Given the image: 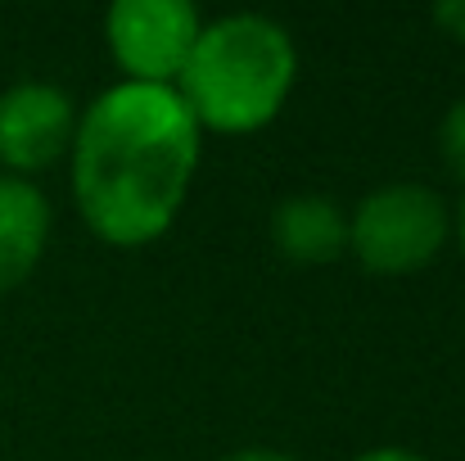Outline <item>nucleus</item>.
Segmentation results:
<instances>
[{"label": "nucleus", "instance_id": "423d86ee", "mask_svg": "<svg viewBox=\"0 0 465 461\" xmlns=\"http://www.w3.org/2000/svg\"><path fill=\"white\" fill-rule=\"evenodd\" d=\"M54 208L27 176L0 172V299L14 295L45 258Z\"/></svg>", "mask_w": 465, "mask_h": 461}, {"label": "nucleus", "instance_id": "6e6552de", "mask_svg": "<svg viewBox=\"0 0 465 461\" xmlns=\"http://www.w3.org/2000/svg\"><path fill=\"white\" fill-rule=\"evenodd\" d=\"M439 158L443 167L465 185V95L448 105L443 123H439Z\"/></svg>", "mask_w": 465, "mask_h": 461}, {"label": "nucleus", "instance_id": "f257e3e1", "mask_svg": "<svg viewBox=\"0 0 465 461\" xmlns=\"http://www.w3.org/2000/svg\"><path fill=\"white\" fill-rule=\"evenodd\" d=\"M203 163V132L172 86L114 82L77 114L68 150L73 204L114 249H145L172 231Z\"/></svg>", "mask_w": 465, "mask_h": 461}, {"label": "nucleus", "instance_id": "f8f14e48", "mask_svg": "<svg viewBox=\"0 0 465 461\" xmlns=\"http://www.w3.org/2000/svg\"><path fill=\"white\" fill-rule=\"evenodd\" d=\"M452 231H457V245H461V258H465V195H461V208L452 217Z\"/></svg>", "mask_w": 465, "mask_h": 461}, {"label": "nucleus", "instance_id": "20e7f679", "mask_svg": "<svg viewBox=\"0 0 465 461\" xmlns=\"http://www.w3.org/2000/svg\"><path fill=\"white\" fill-rule=\"evenodd\" d=\"M203 14L190 0H118L104 14V41L123 82L176 86Z\"/></svg>", "mask_w": 465, "mask_h": 461}, {"label": "nucleus", "instance_id": "1a4fd4ad", "mask_svg": "<svg viewBox=\"0 0 465 461\" xmlns=\"http://www.w3.org/2000/svg\"><path fill=\"white\" fill-rule=\"evenodd\" d=\"M434 23H439V32H443L448 41L465 45V0H443V5H434Z\"/></svg>", "mask_w": 465, "mask_h": 461}, {"label": "nucleus", "instance_id": "9b49d317", "mask_svg": "<svg viewBox=\"0 0 465 461\" xmlns=\"http://www.w3.org/2000/svg\"><path fill=\"white\" fill-rule=\"evenodd\" d=\"M357 461H430V457H420L411 448H371V453H361Z\"/></svg>", "mask_w": 465, "mask_h": 461}, {"label": "nucleus", "instance_id": "0eeeda50", "mask_svg": "<svg viewBox=\"0 0 465 461\" xmlns=\"http://www.w3.org/2000/svg\"><path fill=\"white\" fill-rule=\"evenodd\" d=\"M272 245L294 267H330L348 254V213L330 195H285L272 208Z\"/></svg>", "mask_w": 465, "mask_h": 461}, {"label": "nucleus", "instance_id": "39448f33", "mask_svg": "<svg viewBox=\"0 0 465 461\" xmlns=\"http://www.w3.org/2000/svg\"><path fill=\"white\" fill-rule=\"evenodd\" d=\"M77 100L41 77H23L0 91V167L9 176L45 172L64 163L77 136Z\"/></svg>", "mask_w": 465, "mask_h": 461}, {"label": "nucleus", "instance_id": "f03ea898", "mask_svg": "<svg viewBox=\"0 0 465 461\" xmlns=\"http://www.w3.org/2000/svg\"><path fill=\"white\" fill-rule=\"evenodd\" d=\"M299 82V45L272 14H222L203 18L199 41L176 77V95L217 136H253L281 118Z\"/></svg>", "mask_w": 465, "mask_h": 461}, {"label": "nucleus", "instance_id": "7ed1b4c3", "mask_svg": "<svg viewBox=\"0 0 465 461\" xmlns=\"http://www.w3.org/2000/svg\"><path fill=\"white\" fill-rule=\"evenodd\" d=\"M452 240V208L434 185L384 181L348 213V254L371 276L425 272Z\"/></svg>", "mask_w": 465, "mask_h": 461}, {"label": "nucleus", "instance_id": "9d476101", "mask_svg": "<svg viewBox=\"0 0 465 461\" xmlns=\"http://www.w3.org/2000/svg\"><path fill=\"white\" fill-rule=\"evenodd\" d=\"M222 461H299V457H290L281 448H235V453H226Z\"/></svg>", "mask_w": 465, "mask_h": 461}]
</instances>
